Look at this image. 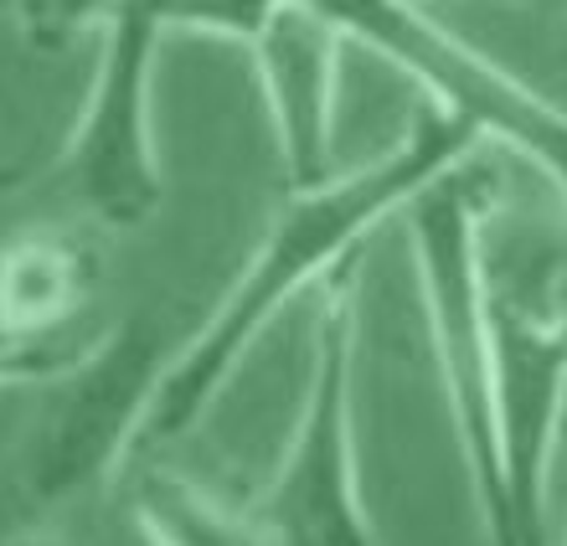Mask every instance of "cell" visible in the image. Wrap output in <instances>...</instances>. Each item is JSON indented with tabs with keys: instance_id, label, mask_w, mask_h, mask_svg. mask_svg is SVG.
I'll return each instance as SVG.
<instances>
[{
	"instance_id": "obj_12",
	"label": "cell",
	"mask_w": 567,
	"mask_h": 546,
	"mask_svg": "<svg viewBox=\"0 0 567 546\" xmlns=\"http://www.w3.org/2000/svg\"><path fill=\"white\" fill-rule=\"evenodd\" d=\"M511 289H516V295H522L526 305H532V310H537L542 320H547V326L567 340V248L553 253V258H547L532 279L511 284Z\"/></svg>"
},
{
	"instance_id": "obj_5",
	"label": "cell",
	"mask_w": 567,
	"mask_h": 546,
	"mask_svg": "<svg viewBox=\"0 0 567 546\" xmlns=\"http://www.w3.org/2000/svg\"><path fill=\"white\" fill-rule=\"evenodd\" d=\"M346 42L392 62L419 83L433 114L454 119L480 145H501L567 202V109L470 47L419 0H310Z\"/></svg>"
},
{
	"instance_id": "obj_4",
	"label": "cell",
	"mask_w": 567,
	"mask_h": 546,
	"mask_svg": "<svg viewBox=\"0 0 567 546\" xmlns=\"http://www.w3.org/2000/svg\"><path fill=\"white\" fill-rule=\"evenodd\" d=\"M165 361L171 351L161 330L145 315H130L37 382V408L11 459V501L21 516L62 511L68 501L120 480L140 454V429Z\"/></svg>"
},
{
	"instance_id": "obj_11",
	"label": "cell",
	"mask_w": 567,
	"mask_h": 546,
	"mask_svg": "<svg viewBox=\"0 0 567 546\" xmlns=\"http://www.w3.org/2000/svg\"><path fill=\"white\" fill-rule=\"evenodd\" d=\"M130 6L135 0H11V16L37 52H62L89 31L114 27Z\"/></svg>"
},
{
	"instance_id": "obj_10",
	"label": "cell",
	"mask_w": 567,
	"mask_h": 546,
	"mask_svg": "<svg viewBox=\"0 0 567 546\" xmlns=\"http://www.w3.org/2000/svg\"><path fill=\"white\" fill-rule=\"evenodd\" d=\"M161 31H196L248 47L289 0H135Z\"/></svg>"
},
{
	"instance_id": "obj_8",
	"label": "cell",
	"mask_w": 567,
	"mask_h": 546,
	"mask_svg": "<svg viewBox=\"0 0 567 546\" xmlns=\"http://www.w3.org/2000/svg\"><path fill=\"white\" fill-rule=\"evenodd\" d=\"M99 284V253L89 237L21 233L0 248V336L47 346L73 315L89 310Z\"/></svg>"
},
{
	"instance_id": "obj_13",
	"label": "cell",
	"mask_w": 567,
	"mask_h": 546,
	"mask_svg": "<svg viewBox=\"0 0 567 546\" xmlns=\"http://www.w3.org/2000/svg\"><path fill=\"white\" fill-rule=\"evenodd\" d=\"M0 546H73V542H62V536H47V532H21V536H11V542H0Z\"/></svg>"
},
{
	"instance_id": "obj_6",
	"label": "cell",
	"mask_w": 567,
	"mask_h": 546,
	"mask_svg": "<svg viewBox=\"0 0 567 546\" xmlns=\"http://www.w3.org/2000/svg\"><path fill=\"white\" fill-rule=\"evenodd\" d=\"M165 31L140 6L99 31V68L89 99L62 145V186L99 227L135 233L165 202L155 150V62Z\"/></svg>"
},
{
	"instance_id": "obj_1",
	"label": "cell",
	"mask_w": 567,
	"mask_h": 546,
	"mask_svg": "<svg viewBox=\"0 0 567 546\" xmlns=\"http://www.w3.org/2000/svg\"><path fill=\"white\" fill-rule=\"evenodd\" d=\"M480 150L485 145L464 124L423 109L413 130H403L367 165L336 171L320 186H289L258 237L254 258L238 268V279L227 284V295L212 305L196 336L181 351H171L150 418L140 429V454L186 439L299 295H310L330 274L357 264L361 243L377 227L398 222L419 202V192H429L454 165L475 161Z\"/></svg>"
},
{
	"instance_id": "obj_7",
	"label": "cell",
	"mask_w": 567,
	"mask_h": 546,
	"mask_svg": "<svg viewBox=\"0 0 567 546\" xmlns=\"http://www.w3.org/2000/svg\"><path fill=\"white\" fill-rule=\"evenodd\" d=\"M346 37L315 11L310 0H289L254 42V83L269 114L274 155L289 186H320L336 176V89H341Z\"/></svg>"
},
{
	"instance_id": "obj_3",
	"label": "cell",
	"mask_w": 567,
	"mask_h": 546,
	"mask_svg": "<svg viewBox=\"0 0 567 546\" xmlns=\"http://www.w3.org/2000/svg\"><path fill=\"white\" fill-rule=\"evenodd\" d=\"M357 356H361V289L357 264L320 284L310 326V371L269 485L248 505L269 546H382L361 495L357 459Z\"/></svg>"
},
{
	"instance_id": "obj_2",
	"label": "cell",
	"mask_w": 567,
	"mask_h": 546,
	"mask_svg": "<svg viewBox=\"0 0 567 546\" xmlns=\"http://www.w3.org/2000/svg\"><path fill=\"white\" fill-rule=\"evenodd\" d=\"M408 253L419 274L423 330L444 413L464 459L485 546H522L511 526L506 459H501V392H495V268L491 237V181L475 161L439 176L403 212Z\"/></svg>"
},
{
	"instance_id": "obj_14",
	"label": "cell",
	"mask_w": 567,
	"mask_h": 546,
	"mask_svg": "<svg viewBox=\"0 0 567 546\" xmlns=\"http://www.w3.org/2000/svg\"><path fill=\"white\" fill-rule=\"evenodd\" d=\"M563 546H567V532H563Z\"/></svg>"
},
{
	"instance_id": "obj_9",
	"label": "cell",
	"mask_w": 567,
	"mask_h": 546,
	"mask_svg": "<svg viewBox=\"0 0 567 546\" xmlns=\"http://www.w3.org/2000/svg\"><path fill=\"white\" fill-rule=\"evenodd\" d=\"M135 521L150 546H269L248 511L223 505L176 470H150L140 480Z\"/></svg>"
}]
</instances>
